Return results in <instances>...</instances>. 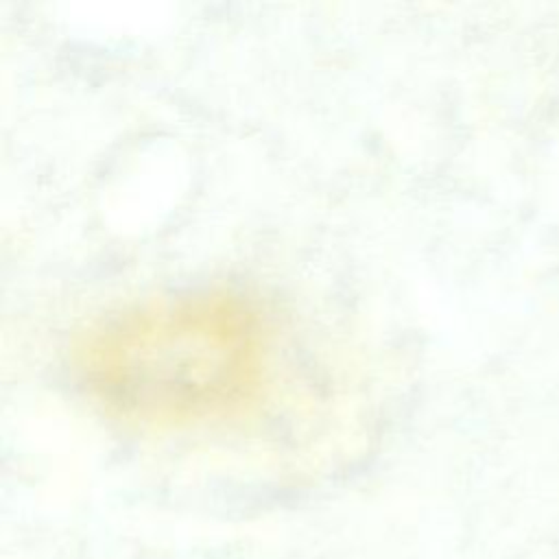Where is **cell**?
I'll return each mask as SVG.
<instances>
[{
	"mask_svg": "<svg viewBox=\"0 0 559 559\" xmlns=\"http://www.w3.org/2000/svg\"><path fill=\"white\" fill-rule=\"evenodd\" d=\"M269 328L231 288H186L124 306L79 341L74 371L107 411L148 424L231 415L260 391Z\"/></svg>",
	"mask_w": 559,
	"mask_h": 559,
	"instance_id": "cell-1",
	"label": "cell"
}]
</instances>
